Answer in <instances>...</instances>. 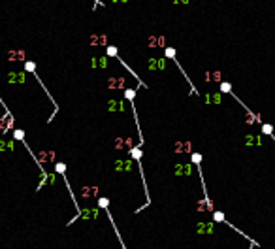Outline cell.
Returning a JSON list of instances; mask_svg holds the SVG:
<instances>
[{
    "mask_svg": "<svg viewBox=\"0 0 275 249\" xmlns=\"http://www.w3.org/2000/svg\"><path fill=\"white\" fill-rule=\"evenodd\" d=\"M115 145H117L119 149H132L134 140L132 138H117L115 140Z\"/></svg>",
    "mask_w": 275,
    "mask_h": 249,
    "instance_id": "1",
    "label": "cell"
},
{
    "mask_svg": "<svg viewBox=\"0 0 275 249\" xmlns=\"http://www.w3.org/2000/svg\"><path fill=\"white\" fill-rule=\"evenodd\" d=\"M38 159H40V162H43V164L51 162V160H55V153H53V151H45V149H43V151H40V153H38Z\"/></svg>",
    "mask_w": 275,
    "mask_h": 249,
    "instance_id": "2",
    "label": "cell"
},
{
    "mask_svg": "<svg viewBox=\"0 0 275 249\" xmlns=\"http://www.w3.org/2000/svg\"><path fill=\"white\" fill-rule=\"evenodd\" d=\"M106 42H107V38L104 34H93L91 36V43H93V45H106Z\"/></svg>",
    "mask_w": 275,
    "mask_h": 249,
    "instance_id": "3",
    "label": "cell"
},
{
    "mask_svg": "<svg viewBox=\"0 0 275 249\" xmlns=\"http://www.w3.org/2000/svg\"><path fill=\"white\" fill-rule=\"evenodd\" d=\"M25 59V51H8V61H23Z\"/></svg>",
    "mask_w": 275,
    "mask_h": 249,
    "instance_id": "4",
    "label": "cell"
},
{
    "mask_svg": "<svg viewBox=\"0 0 275 249\" xmlns=\"http://www.w3.org/2000/svg\"><path fill=\"white\" fill-rule=\"evenodd\" d=\"M164 66H166V61H164V59H151V61H149V68H151V70L164 68Z\"/></svg>",
    "mask_w": 275,
    "mask_h": 249,
    "instance_id": "5",
    "label": "cell"
},
{
    "mask_svg": "<svg viewBox=\"0 0 275 249\" xmlns=\"http://www.w3.org/2000/svg\"><path fill=\"white\" fill-rule=\"evenodd\" d=\"M149 45H151V47H160V45H164V38H162V36H153V38H149Z\"/></svg>",
    "mask_w": 275,
    "mask_h": 249,
    "instance_id": "6",
    "label": "cell"
},
{
    "mask_svg": "<svg viewBox=\"0 0 275 249\" xmlns=\"http://www.w3.org/2000/svg\"><path fill=\"white\" fill-rule=\"evenodd\" d=\"M11 123H13V119H10L8 115L4 119H0V130H2V132L8 130V127H11Z\"/></svg>",
    "mask_w": 275,
    "mask_h": 249,
    "instance_id": "7",
    "label": "cell"
},
{
    "mask_svg": "<svg viewBox=\"0 0 275 249\" xmlns=\"http://www.w3.org/2000/svg\"><path fill=\"white\" fill-rule=\"evenodd\" d=\"M130 164L132 162H128V160H121V162H117V170H130Z\"/></svg>",
    "mask_w": 275,
    "mask_h": 249,
    "instance_id": "8",
    "label": "cell"
},
{
    "mask_svg": "<svg viewBox=\"0 0 275 249\" xmlns=\"http://www.w3.org/2000/svg\"><path fill=\"white\" fill-rule=\"evenodd\" d=\"M175 147H177V149H175V151H177V153H179V151H181V153H185V151H189L190 143H177V145H175Z\"/></svg>",
    "mask_w": 275,
    "mask_h": 249,
    "instance_id": "9",
    "label": "cell"
},
{
    "mask_svg": "<svg viewBox=\"0 0 275 249\" xmlns=\"http://www.w3.org/2000/svg\"><path fill=\"white\" fill-rule=\"evenodd\" d=\"M8 79H10V81H25V76H13V72H11L10 76H8Z\"/></svg>",
    "mask_w": 275,
    "mask_h": 249,
    "instance_id": "10",
    "label": "cell"
},
{
    "mask_svg": "<svg viewBox=\"0 0 275 249\" xmlns=\"http://www.w3.org/2000/svg\"><path fill=\"white\" fill-rule=\"evenodd\" d=\"M175 172H177V174H189L190 168L189 166H177V168H175Z\"/></svg>",
    "mask_w": 275,
    "mask_h": 249,
    "instance_id": "11",
    "label": "cell"
},
{
    "mask_svg": "<svg viewBox=\"0 0 275 249\" xmlns=\"http://www.w3.org/2000/svg\"><path fill=\"white\" fill-rule=\"evenodd\" d=\"M262 130L266 132V134H272V130H273V127L272 124H264V127H262Z\"/></svg>",
    "mask_w": 275,
    "mask_h": 249,
    "instance_id": "12",
    "label": "cell"
},
{
    "mask_svg": "<svg viewBox=\"0 0 275 249\" xmlns=\"http://www.w3.org/2000/svg\"><path fill=\"white\" fill-rule=\"evenodd\" d=\"M221 91H224V93H230V83H222V85H221Z\"/></svg>",
    "mask_w": 275,
    "mask_h": 249,
    "instance_id": "13",
    "label": "cell"
},
{
    "mask_svg": "<svg viewBox=\"0 0 275 249\" xmlns=\"http://www.w3.org/2000/svg\"><path fill=\"white\" fill-rule=\"evenodd\" d=\"M15 138H17V140H21V138H23V132H21V130H17V132H15Z\"/></svg>",
    "mask_w": 275,
    "mask_h": 249,
    "instance_id": "14",
    "label": "cell"
}]
</instances>
